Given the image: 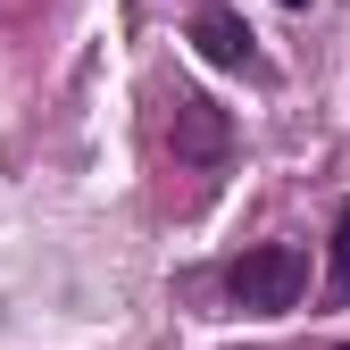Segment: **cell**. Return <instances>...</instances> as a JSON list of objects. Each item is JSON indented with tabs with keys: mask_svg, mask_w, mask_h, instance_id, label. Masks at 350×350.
Masks as SVG:
<instances>
[{
	"mask_svg": "<svg viewBox=\"0 0 350 350\" xmlns=\"http://www.w3.org/2000/svg\"><path fill=\"white\" fill-rule=\"evenodd\" d=\"M300 292H309V250H300V242H258V250H242L226 267V300L250 309V317L300 309Z\"/></svg>",
	"mask_w": 350,
	"mask_h": 350,
	"instance_id": "obj_1",
	"label": "cell"
},
{
	"mask_svg": "<svg viewBox=\"0 0 350 350\" xmlns=\"http://www.w3.org/2000/svg\"><path fill=\"white\" fill-rule=\"evenodd\" d=\"M167 150L184 167H226L234 150V117L217 109L208 92H175V117H167Z\"/></svg>",
	"mask_w": 350,
	"mask_h": 350,
	"instance_id": "obj_2",
	"label": "cell"
},
{
	"mask_svg": "<svg viewBox=\"0 0 350 350\" xmlns=\"http://www.w3.org/2000/svg\"><path fill=\"white\" fill-rule=\"evenodd\" d=\"M192 42H200V59L208 67H234V75H267V59H258V42H250V25L234 17V9H192Z\"/></svg>",
	"mask_w": 350,
	"mask_h": 350,
	"instance_id": "obj_3",
	"label": "cell"
},
{
	"mask_svg": "<svg viewBox=\"0 0 350 350\" xmlns=\"http://www.w3.org/2000/svg\"><path fill=\"white\" fill-rule=\"evenodd\" d=\"M325 300H350V200L334 208V267H325Z\"/></svg>",
	"mask_w": 350,
	"mask_h": 350,
	"instance_id": "obj_4",
	"label": "cell"
},
{
	"mask_svg": "<svg viewBox=\"0 0 350 350\" xmlns=\"http://www.w3.org/2000/svg\"><path fill=\"white\" fill-rule=\"evenodd\" d=\"M284 9H309V0H284Z\"/></svg>",
	"mask_w": 350,
	"mask_h": 350,
	"instance_id": "obj_5",
	"label": "cell"
},
{
	"mask_svg": "<svg viewBox=\"0 0 350 350\" xmlns=\"http://www.w3.org/2000/svg\"><path fill=\"white\" fill-rule=\"evenodd\" d=\"M342 350H350V342H342Z\"/></svg>",
	"mask_w": 350,
	"mask_h": 350,
	"instance_id": "obj_6",
	"label": "cell"
}]
</instances>
